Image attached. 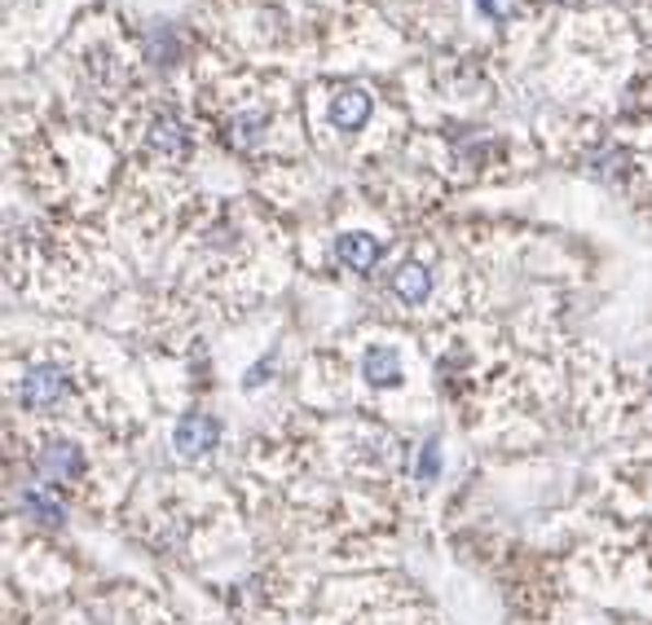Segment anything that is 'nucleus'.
Listing matches in <instances>:
<instances>
[{"label": "nucleus", "mask_w": 652, "mask_h": 625, "mask_svg": "<svg viewBox=\"0 0 652 625\" xmlns=\"http://www.w3.org/2000/svg\"><path fill=\"white\" fill-rule=\"evenodd\" d=\"M32 471H36L41 485H71L85 471V450L71 445V441H45L32 454Z\"/></svg>", "instance_id": "obj_1"}, {"label": "nucleus", "mask_w": 652, "mask_h": 625, "mask_svg": "<svg viewBox=\"0 0 652 625\" xmlns=\"http://www.w3.org/2000/svg\"><path fill=\"white\" fill-rule=\"evenodd\" d=\"M216 441H221V423H216L212 414H203V410L186 414V419L172 428V445H177L181 458H203V454L216 450Z\"/></svg>", "instance_id": "obj_2"}, {"label": "nucleus", "mask_w": 652, "mask_h": 625, "mask_svg": "<svg viewBox=\"0 0 652 625\" xmlns=\"http://www.w3.org/2000/svg\"><path fill=\"white\" fill-rule=\"evenodd\" d=\"M67 397V375L58 366H32L23 375V388H19V401L27 410H54L58 401Z\"/></svg>", "instance_id": "obj_3"}, {"label": "nucleus", "mask_w": 652, "mask_h": 625, "mask_svg": "<svg viewBox=\"0 0 652 625\" xmlns=\"http://www.w3.org/2000/svg\"><path fill=\"white\" fill-rule=\"evenodd\" d=\"M150 146L159 150V155H168V159H186L190 155V128H186V120L177 115V111H159L155 120H150Z\"/></svg>", "instance_id": "obj_4"}, {"label": "nucleus", "mask_w": 652, "mask_h": 625, "mask_svg": "<svg viewBox=\"0 0 652 625\" xmlns=\"http://www.w3.org/2000/svg\"><path fill=\"white\" fill-rule=\"evenodd\" d=\"M265 133H269V120H265L260 111H238V115L225 120V146H229V150L251 155V150L265 141Z\"/></svg>", "instance_id": "obj_5"}, {"label": "nucleus", "mask_w": 652, "mask_h": 625, "mask_svg": "<svg viewBox=\"0 0 652 625\" xmlns=\"http://www.w3.org/2000/svg\"><path fill=\"white\" fill-rule=\"evenodd\" d=\"M336 260H340L345 269H353V273H371L375 260H380V242H375L371 234L353 229V234H345V238L336 242Z\"/></svg>", "instance_id": "obj_6"}, {"label": "nucleus", "mask_w": 652, "mask_h": 625, "mask_svg": "<svg viewBox=\"0 0 652 625\" xmlns=\"http://www.w3.org/2000/svg\"><path fill=\"white\" fill-rule=\"evenodd\" d=\"M393 295H397L402 304H424V299L432 295V273H428L424 264H415V260L397 264V269H393Z\"/></svg>", "instance_id": "obj_7"}, {"label": "nucleus", "mask_w": 652, "mask_h": 625, "mask_svg": "<svg viewBox=\"0 0 652 625\" xmlns=\"http://www.w3.org/2000/svg\"><path fill=\"white\" fill-rule=\"evenodd\" d=\"M367 120H371V98H367L362 89H345V93H336V102H331V124H336V128L358 133Z\"/></svg>", "instance_id": "obj_8"}, {"label": "nucleus", "mask_w": 652, "mask_h": 625, "mask_svg": "<svg viewBox=\"0 0 652 625\" xmlns=\"http://www.w3.org/2000/svg\"><path fill=\"white\" fill-rule=\"evenodd\" d=\"M19 507H23L32 520H41V524H54V529L67 520V507L54 498V489H49V485H27V489L19 493Z\"/></svg>", "instance_id": "obj_9"}, {"label": "nucleus", "mask_w": 652, "mask_h": 625, "mask_svg": "<svg viewBox=\"0 0 652 625\" xmlns=\"http://www.w3.org/2000/svg\"><path fill=\"white\" fill-rule=\"evenodd\" d=\"M362 379L371 388H397L402 384V357L393 349H371L362 357Z\"/></svg>", "instance_id": "obj_10"}, {"label": "nucleus", "mask_w": 652, "mask_h": 625, "mask_svg": "<svg viewBox=\"0 0 652 625\" xmlns=\"http://www.w3.org/2000/svg\"><path fill=\"white\" fill-rule=\"evenodd\" d=\"M437 467H441V445L428 441V445H424V458H419V480H424V485L437 480Z\"/></svg>", "instance_id": "obj_11"}, {"label": "nucleus", "mask_w": 652, "mask_h": 625, "mask_svg": "<svg viewBox=\"0 0 652 625\" xmlns=\"http://www.w3.org/2000/svg\"><path fill=\"white\" fill-rule=\"evenodd\" d=\"M476 5H481V14H490V19H498L503 10H498V0H476Z\"/></svg>", "instance_id": "obj_12"}]
</instances>
